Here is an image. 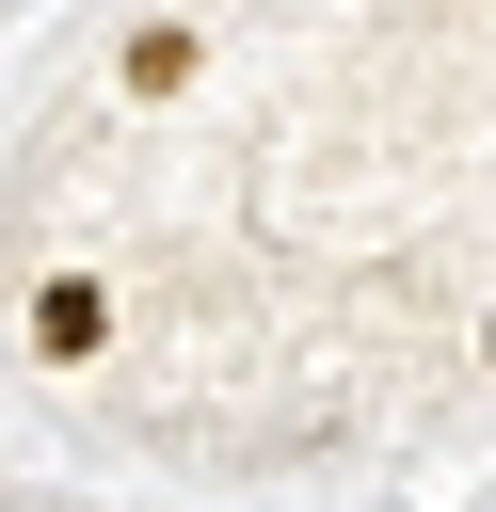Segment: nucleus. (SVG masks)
<instances>
[{
  "mask_svg": "<svg viewBox=\"0 0 496 512\" xmlns=\"http://www.w3.org/2000/svg\"><path fill=\"white\" fill-rule=\"evenodd\" d=\"M480 352H496V336H480Z\"/></svg>",
  "mask_w": 496,
  "mask_h": 512,
  "instance_id": "3",
  "label": "nucleus"
},
{
  "mask_svg": "<svg viewBox=\"0 0 496 512\" xmlns=\"http://www.w3.org/2000/svg\"><path fill=\"white\" fill-rule=\"evenodd\" d=\"M176 80H192V32L144 16V32H128V96H176Z\"/></svg>",
  "mask_w": 496,
  "mask_h": 512,
  "instance_id": "2",
  "label": "nucleus"
},
{
  "mask_svg": "<svg viewBox=\"0 0 496 512\" xmlns=\"http://www.w3.org/2000/svg\"><path fill=\"white\" fill-rule=\"evenodd\" d=\"M96 336H112V288H96V272H48V288H32V352H48V368H80Z\"/></svg>",
  "mask_w": 496,
  "mask_h": 512,
  "instance_id": "1",
  "label": "nucleus"
}]
</instances>
